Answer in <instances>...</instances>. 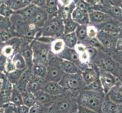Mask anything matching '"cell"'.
Instances as JSON below:
<instances>
[{
    "label": "cell",
    "mask_w": 122,
    "mask_h": 113,
    "mask_svg": "<svg viewBox=\"0 0 122 113\" xmlns=\"http://www.w3.org/2000/svg\"><path fill=\"white\" fill-rule=\"evenodd\" d=\"M63 20H64L65 35L69 34V33H71V32H74L75 30H77V27L79 26V24L76 21H74V20L71 18V17L66 18Z\"/></svg>",
    "instance_id": "28"
},
{
    "label": "cell",
    "mask_w": 122,
    "mask_h": 113,
    "mask_svg": "<svg viewBox=\"0 0 122 113\" xmlns=\"http://www.w3.org/2000/svg\"><path fill=\"white\" fill-rule=\"evenodd\" d=\"M60 66L61 70L65 74L74 75V74H78L81 72V69L74 63L70 60H67L60 58Z\"/></svg>",
    "instance_id": "17"
},
{
    "label": "cell",
    "mask_w": 122,
    "mask_h": 113,
    "mask_svg": "<svg viewBox=\"0 0 122 113\" xmlns=\"http://www.w3.org/2000/svg\"><path fill=\"white\" fill-rule=\"evenodd\" d=\"M32 4V0H9L8 5L15 11L21 10Z\"/></svg>",
    "instance_id": "26"
},
{
    "label": "cell",
    "mask_w": 122,
    "mask_h": 113,
    "mask_svg": "<svg viewBox=\"0 0 122 113\" xmlns=\"http://www.w3.org/2000/svg\"><path fill=\"white\" fill-rule=\"evenodd\" d=\"M74 3V0H58V4L60 6L62 7H67Z\"/></svg>",
    "instance_id": "50"
},
{
    "label": "cell",
    "mask_w": 122,
    "mask_h": 113,
    "mask_svg": "<svg viewBox=\"0 0 122 113\" xmlns=\"http://www.w3.org/2000/svg\"><path fill=\"white\" fill-rule=\"evenodd\" d=\"M20 54H22V56L24 57L25 61H26L27 68H33V52L32 48L30 47V46H28V45L24 46Z\"/></svg>",
    "instance_id": "24"
},
{
    "label": "cell",
    "mask_w": 122,
    "mask_h": 113,
    "mask_svg": "<svg viewBox=\"0 0 122 113\" xmlns=\"http://www.w3.org/2000/svg\"><path fill=\"white\" fill-rule=\"evenodd\" d=\"M99 78L106 95L112 87H114L119 83L118 79L114 74L106 72V71L99 70Z\"/></svg>",
    "instance_id": "8"
},
{
    "label": "cell",
    "mask_w": 122,
    "mask_h": 113,
    "mask_svg": "<svg viewBox=\"0 0 122 113\" xmlns=\"http://www.w3.org/2000/svg\"><path fill=\"white\" fill-rule=\"evenodd\" d=\"M118 87H119L120 91L122 93V83H120V82H119V84H118Z\"/></svg>",
    "instance_id": "56"
},
{
    "label": "cell",
    "mask_w": 122,
    "mask_h": 113,
    "mask_svg": "<svg viewBox=\"0 0 122 113\" xmlns=\"http://www.w3.org/2000/svg\"><path fill=\"white\" fill-rule=\"evenodd\" d=\"M112 56L113 57V58L120 63L121 65H122V51H114L113 54H112Z\"/></svg>",
    "instance_id": "46"
},
{
    "label": "cell",
    "mask_w": 122,
    "mask_h": 113,
    "mask_svg": "<svg viewBox=\"0 0 122 113\" xmlns=\"http://www.w3.org/2000/svg\"><path fill=\"white\" fill-rule=\"evenodd\" d=\"M3 18H4V17H2V16L0 15V25H1V23H2V21H3Z\"/></svg>",
    "instance_id": "58"
},
{
    "label": "cell",
    "mask_w": 122,
    "mask_h": 113,
    "mask_svg": "<svg viewBox=\"0 0 122 113\" xmlns=\"http://www.w3.org/2000/svg\"><path fill=\"white\" fill-rule=\"evenodd\" d=\"M6 78V74L1 72H0V79H2V80H5Z\"/></svg>",
    "instance_id": "53"
},
{
    "label": "cell",
    "mask_w": 122,
    "mask_h": 113,
    "mask_svg": "<svg viewBox=\"0 0 122 113\" xmlns=\"http://www.w3.org/2000/svg\"><path fill=\"white\" fill-rule=\"evenodd\" d=\"M106 94L93 90L84 89L80 92L78 105L92 109L97 113H102V106Z\"/></svg>",
    "instance_id": "1"
},
{
    "label": "cell",
    "mask_w": 122,
    "mask_h": 113,
    "mask_svg": "<svg viewBox=\"0 0 122 113\" xmlns=\"http://www.w3.org/2000/svg\"><path fill=\"white\" fill-rule=\"evenodd\" d=\"M61 39L64 40L65 45L68 48H74L75 46L78 43V39L75 32H71L62 36Z\"/></svg>",
    "instance_id": "27"
},
{
    "label": "cell",
    "mask_w": 122,
    "mask_h": 113,
    "mask_svg": "<svg viewBox=\"0 0 122 113\" xmlns=\"http://www.w3.org/2000/svg\"><path fill=\"white\" fill-rule=\"evenodd\" d=\"M59 84L65 90L72 93L77 91L81 92L86 88V85L81 73L74 75L64 74Z\"/></svg>",
    "instance_id": "4"
},
{
    "label": "cell",
    "mask_w": 122,
    "mask_h": 113,
    "mask_svg": "<svg viewBox=\"0 0 122 113\" xmlns=\"http://www.w3.org/2000/svg\"><path fill=\"white\" fill-rule=\"evenodd\" d=\"M2 48H3V47H2V46L0 45V56L2 54Z\"/></svg>",
    "instance_id": "59"
},
{
    "label": "cell",
    "mask_w": 122,
    "mask_h": 113,
    "mask_svg": "<svg viewBox=\"0 0 122 113\" xmlns=\"http://www.w3.org/2000/svg\"><path fill=\"white\" fill-rule=\"evenodd\" d=\"M88 14H89L90 21L92 24L98 25L112 18V17L109 14H108L107 13H105V12L99 11V10L93 9V8H91V9L88 11Z\"/></svg>",
    "instance_id": "15"
},
{
    "label": "cell",
    "mask_w": 122,
    "mask_h": 113,
    "mask_svg": "<svg viewBox=\"0 0 122 113\" xmlns=\"http://www.w3.org/2000/svg\"><path fill=\"white\" fill-rule=\"evenodd\" d=\"M71 18L74 21H76L79 25L88 26L90 23L88 11L82 10L81 8L77 7L76 5H75L74 9L72 11V14H71Z\"/></svg>",
    "instance_id": "14"
},
{
    "label": "cell",
    "mask_w": 122,
    "mask_h": 113,
    "mask_svg": "<svg viewBox=\"0 0 122 113\" xmlns=\"http://www.w3.org/2000/svg\"><path fill=\"white\" fill-rule=\"evenodd\" d=\"M115 76L117 78V79H118L119 82L120 83H122V65L121 66V68L119 69L118 72H117Z\"/></svg>",
    "instance_id": "52"
},
{
    "label": "cell",
    "mask_w": 122,
    "mask_h": 113,
    "mask_svg": "<svg viewBox=\"0 0 122 113\" xmlns=\"http://www.w3.org/2000/svg\"><path fill=\"white\" fill-rule=\"evenodd\" d=\"M86 27L85 25H79L77 30H75V34H76L78 41H81V42H85L86 40L88 39L87 32H86Z\"/></svg>",
    "instance_id": "33"
},
{
    "label": "cell",
    "mask_w": 122,
    "mask_h": 113,
    "mask_svg": "<svg viewBox=\"0 0 122 113\" xmlns=\"http://www.w3.org/2000/svg\"><path fill=\"white\" fill-rule=\"evenodd\" d=\"M0 113H5V107H0Z\"/></svg>",
    "instance_id": "55"
},
{
    "label": "cell",
    "mask_w": 122,
    "mask_h": 113,
    "mask_svg": "<svg viewBox=\"0 0 122 113\" xmlns=\"http://www.w3.org/2000/svg\"><path fill=\"white\" fill-rule=\"evenodd\" d=\"M11 103L13 104V105H15L17 107L24 105L22 94L20 93L18 88H17V87L15 85H14L13 92H12V96H11Z\"/></svg>",
    "instance_id": "29"
},
{
    "label": "cell",
    "mask_w": 122,
    "mask_h": 113,
    "mask_svg": "<svg viewBox=\"0 0 122 113\" xmlns=\"http://www.w3.org/2000/svg\"><path fill=\"white\" fill-rule=\"evenodd\" d=\"M33 52V63H40L48 66L50 47L49 45L36 41L31 46Z\"/></svg>",
    "instance_id": "6"
},
{
    "label": "cell",
    "mask_w": 122,
    "mask_h": 113,
    "mask_svg": "<svg viewBox=\"0 0 122 113\" xmlns=\"http://www.w3.org/2000/svg\"><path fill=\"white\" fill-rule=\"evenodd\" d=\"M17 68L15 66V64L14 61L12 60V58H8L7 59V62H6V65H5V72H6V75L7 73H9L11 72H14L15 70H16Z\"/></svg>",
    "instance_id": "37"
},
{
    "label": "cell",
    "mask_w": 122,
    "mask_h": 113,
    "mask_svg": "<svg viewBox=\"0 0 122 113\" xmlns=\"http://www.w3.org/2000/svg\"><path fill=\"white\" fill-rule=\"evenodd\" d=\"M11 37V33L7 30H2L0 32V42H4L9 40Z\"/></svg>",
    "instance_id": "40"
},
{
    "label": "cell",
    "mask_w": 122,
    "mask_h": 113,
    "mask_svg": "<svg viewBox=\"0 0 122 113\" xmlns=\"http://www.w3.org/2000/svg\"><path fill=\"white\" fill-rule=\"evenodd\" d=\"M7 59H8V58L6 57H5L4 55H2V54L0 56V72L5 73V74H6L5 65H6Z\"/></svg>",
    "instance_id": "42"
},
{
    "label": "cell",
    "mask_w": 122,
    "mask_h": 113,
    "mask_svg": "<svg viewBox=\"0 0 122 113\" xmlns=\"http://www.w3.org/2000/svg\"><path fill=\"white\" fill-rule=\"evenodd\" d=\"M15 48L12 45H5L2 48V55L7 58L12 57L15 55Z\"/></svg>",
    "instance_id": "36"
},
{
    "label": "cell",
    "mask_w": 122,
    "mask_h": 113,
    "mask_svg": "<svg viewBox=\"0 0 122 113\" xmlns=\"http://www.w3.org/2000/svg\"><path fill=\"white\" fill-rule=\"evenodd\" d=\"M64 72L61 69L60 66V57L58 56L55 57H49V64H48V70L47 74L45 78V81H56L58 82L61 81Z\"/></svg>",
    "instance_id": "5"
},
{
    "label": "cell",
    "mask_w": 122,
    "mask_h": 113,
    "mask_svg": "<svg viewBox=\"0 0 122 113\" xmlns=\"http://www.w3.org/2000/svg\"><path fill=\"white\" fill-rule=\"evenodd\" d=\"M102 113H118V107L106 95L102 106Z\"/></svg>",
    "instance_id": "25"
},
{
    "label": "cell",
    "mask_w": 122,
    "mask_h": 113,
    "mask_svg": "<svg viewBox=\"0 0 122 113\" xmlns=\"http://www.w3.org/2000/svg\"><path fill=\"white\" fill-rule=\"evenodd\" d=\"M95 58L96 59L95 66L99 69V70L106 71V72H111L116 75L117 72L121 68V65L113 58L112 54H109L107 52L102 51V55L99 56L97 54Z\"/></svg>",
    "instance_id": "3"
},
{
    "label": "cell",
    "mask_w": 122,
    "mask_h": 113,
    "mask_svg": "<svg viewBox=\"0 0 122 113\" xmlns=\"http://www.w3.org/2000/svg\"><path fill=\"white\" fill-rule=\"evenodd\" d=\"M40 8L35 5L34 4H30V5L27 6L26 8L17 11V13L21 15L24 19L32 21L33 18H34L36 13L40 10Z\"/></svg>",
    "instance_id": "19"
},
{
    "label": "cell",
    "mask_w": 122,
    "mask_h": 113,
    "mask_svg": "<svg viewBox=\"0 0 122 113\" xmlns=\"http://www.w3.org/2000/svg\"><path fill=\"white\" fill-rule=\"evenodd\" d=\"M77 112L78 113H97L93 110L90 109V108L83 107L80 105H78V107H77Z\"/></svg>",
    "instance_id": "48"
},
{
    "label": "cell",
    "mask_w": 122,
    "mask_h": 113,
    "mask_svg": "<svg viewBox=\"0 0 122 113\" xmlns=\"http://www.w3.org/2000/svg\"><path fill=\"white\" fill-rule=\"evenodd\" d=\"M43 91L54 96V97H61V95L65 93L67 90H65L58 82L44 81Z\"/></svg>",
    "instance_id": "12"
},
{
    "label": "cell",
    "mask_w": 122,
    "mask_h": 113,
    "mask_svg": "<svg viewBox=\"0 0 122 113\" xmlns=\"http://www.w3.org/2000/svg\"><path fill=\"white\" fill-rule=\"evenodd\" d=\"M96 28L99 31L117 36L122 30V23L120 20L112 18L106 21L96 25Z\"/></svg>",
    "instance_id": "7"
},
{
    "label": "cell",
    "mask_w": 122,
    "mask_h": 113,
    "mask_svg": "<svg viewBox=\"0 0 122 113\" xmlns=\"http://www.w3.org/2000/svg\"><path fill=\"white\" fill-rule=\"evenodd\" d=\"M119 84V83H118ZM118 84L108 91L106 94L107 97L110 99L113 103H116L117 105L122 103V93L120 91L118 87Z\"/></svg>",
    "instance_id": "22"
},
{
    "label": "cell",
    "mask_w": 122,
    "mask_h": 113,
    "mask_svg": "<svg viewBox=\"0 0 122 113\" xmlns=\"http://www.w3.org/2000/svg\"><path fill=\"white\" fill-rule=\"evenodd\" d=\"M85 89L93 90V91H96V92H99V93H104L103 87H102V83H101L99 77L96 78V80L91 84V85L86 86Z\"/></svg>",
    "instance_id": "34"
},
{
    "label": "cell",
    "mask_w": 122,
    "mask_h": 113,
    "mask_svg": "<svg viewBox=\"0 0 122 113\" xmlns=\"http://www.w3.org/2000/svg\"><path fill=\"white\" fill-rule=\"evenodd\" d=\"M3 81H4V80H2V79H0V90H1V89H2V85H3Z\"/></svg>",
    "instance_id": "57"
},
{
    "label": "cell",
    "mask_w": 122,
    "mask_h": 113,
    "mask_svg": "<svg viewBox=\"0 0 122 113\" xmlns=\"http://www.w3.org/2000/svg\"><path fill=\"white\" fill-rule=\"evenodd\" d=\"M34 95L36 99V101L39 103H40L41 105L43 106L54 103L57 100V99L59 97H54V96L50 95L43 90L38 92V93H36Z\"/></svg>",
    "instance_id": "20"
},
{
    "label": "cell",
    "mask_w": 122,
    "mask_h": 113,
    "mask_svg": "<svg viewBox=\"0 0 122 113\" xmlns=\"http://www.w3.org/2000/svg\"><path fill=\"white\" fill-rule=\"evenodd\" d=\"M117 36L112 35L102 31H99L97 39L103 46L106 51H115Z\"/></svg>",
    "instance_id": "10"
},
{
    "label": "cell",
    "mask_w": 122,
    "mask_h": 113,
    "mask_svg": "<svg viewBox=\"0 0 122 113\" xmlns=\"http://www.w3.org/2000/svg\"><path fill=\"white\" fill-rule=\"evenodd\" d=\"M73 100L71 98H58L49 113H71L73 111Z\"/></svg>",
    "instance_id": "9"
},
{
    "label": "cell",
    "mask_w": 122,
    "mask_h": 113,
    "mask_svg": "<svg viewBox=\"0 0 122 113\" xmlns=\"http://www.w3.org/2000/svg\"><path fill=\"white\" fill-rule=\"evenodd\" d=\"M22 96H23L24 105H25L29 108L34 106L37 103L36 99L35 97V95L30 93V92H28V91L25 92V93L22 94Z\"/></svg>",
    "instance_id": "32"
},
{
    "label": "cell",
    "mask_w": 122,
    "mask_h": 113,
    "mask_svg": "<svg viewBox=\"0 0 122 113\" xmlns=\"http://www.w3.org/2000/svg\"><path fill=\"white\" fill-rule=\"evenodd\" d=\"M66 45L62 39H56L50 45V51L53 55L58 56L65 49Z\"/></svg>",
    "instance_id": "21"
},
{
    "label": "cell",
    "mask_w": 122,
    "mask_h": 113,
    "mask_svg": "<svg viewBox=\"0 0 122 113\" xmlns=\"http://www.w3.org/2000/svg\"><path fill=\"white\" fill-rule=\"evenodd\" d=\"M86 32L88 39H94L97 38L99 30L94 25H88L86 27Z\"/></svg>",
    "instance_id": "35"
},
{
    "label": "cell",
    "mask_w": 122,
    "mask_h": 113,
    "mask_svg": "<svg viewBox=\"0 0 122 113\" xmlns=\"http://www.w3.org/2000/svg\"><path fill=\"white\" fill-rule=\"evenodd\" d=\"M86 51L87 52L89 53L90 56L91 57V60L92 59H94V58L96 57V55H97L98 54V49H96L95 48H92V47H90V46H87L86 45Z\"/></svg>",
    "instance_id": "45"
},
{
    "label": "cell",
    "mask_w": 122,
    "mask_h": 113,
    "mask_svg": "<svg viewBox=\"0 0 122 113\" xmlns=\"http://www.w3.org/2000/svg\"><path fill=\"white\" fill-rule=\"evenodd\" d=\"M44 80L35 75H32L27 85V91L33 94H36L38 92L43 90Z\"/></svg>",
    "instance_id": "18"
},
{
    "label": "cell",
    "mask_w": 122,
    "mask_h": 113,
    "mask_svg": "<svg viewBox=\"0 0 122 113\" xmlns=\"http://www.w3.org/2000/svg\"><path fill=\"white\" fill-rule=\"evenodd\" d=\"M81 74L86 87L91 85L96 78L99 77V70L96 66V68H94L88 66L86 68L81 71Z\"/></svg>",
    "instance_id": "13"
},
{
    "label": "cell",
    "mask_w": 122,
    "mask_h": 113,
    "mask_svg": "<svg viewBox=\"0 0 122 113\" xmlns=\"http://www.w3.org/2000/svg\"><path fill=\"white\" fill-rule=\"evenodd\" d=\"M119 7H120V8H121V9L122 10V2L120 4V5H119Z\"/></svg>",
    "instance_id": "60"
},
{
    "label": "cell",
    "mask_w": 122,
    "mask_h": 113,
    "mask_svg": "<svg viewBox=\"0 0 122 113\" xmlns=\"http://www.w3.org/2000/svg\"><path fill=\"white\" fill-rule=\"evenodd\" d=\"M64 35V20L59 16L49 19L44 24L42 36L52 37L54 39H61Z\"/></svg>",
    "instance_id": "2"
},
{
    "label": "cell",
    "mask_w": 122,
    "mask_h": 113,
    "mask_svg": "<svg viewBox=\"0 0 122 113\" xmlns=\"http://www.w3.org/2000/svg\"><path fill=\"white\" fill-rule=\"evenodd\" d=\"M115 1H116V0H109V2H110L111 5H115ZM121 1H122V0H121Z\"/></svg>",
    "instance_id": "54"
},
{
    "label": "cell",
    "mask_w": 122,
    "mask_h": 113,
    "mask_svg": "<svg viewBox=\"0 0 122 113\" xmlns=\"http://www.w3.org/2000/svg\"><path fill=\"white\" fill-rule=\"evenodd\" d=\"M24 72L23 70H19V69H16L14 72H11L9 73H7L6 75V79L11 82L13 85H16L18 82L19 81L20 77Z\"/></svg>",
    "instance_id": "31"
},
{
    "label": "cell",
    "mask_w": 122,
    "mask_h": 113,
    "mask_svg": "<svg viewBox=\"0 0 122 113\" xmlns=\"http://www.w3.org/2000/svg\"><path fill=\"white\" fill-rule=\"evenodd\" d=\"M32 4H34L39 8H44L46 5V0H32Z\"/></svg>",
    "instance_id": "51"
},
{
    "label": "cell",
    "mask_w": 122,
    "mask_h": 113,
    "mask_svg": "<svg viewBox=\"0 0 122 113\" xmlns=\"http://www.w3.org/2000/svg\"><path fill=\"white\" fill-rule=\"evenodd\" d=\"M122 51V30L117 35L115 48V51Z\"/></svg>",
    "instance_id": "41"
},
{
    "label": "cell",
    "mask_w": 122,
    "mask_h": 113,
    "mask_svg": "<svg viewBox=\"0 0 122 113\" xmlns=\"http://www.w3.org/2000/svg\"><path fill=\"white\" fill-rule=\"evenodd\" d=\"M47 70L48 66L40 63H33L32 68L33 75L38 78L43 79V80H45L46 78V74H47Z\"/></svg>",
    "instance_id": "23"
},
{
    "label": "cell",
    "mask_w": 122,
    "mask_h": 113,
    "mask_svg": "<svg viewBox=\"0 0 122 113\" xmlns=\"http://www.w3.org/2000/svg\"><path fill=\"white\" fill-rule=\"evenodd\" d=\"M14 85L5 78L3 81L2 89L0 90V107H4L11 103Z\"/></svg>",
    "instance_id": "11"
},
{
    "label": "cell",
    "mask_w": 122,
    "mask_h": 113,
    "mask_svg": "<svg viewBox=\"0 0 122 113\" xmlns=\"http://www.w3.org/2000/svg\"><path fill=\"white\" fill-rule=\"evenodd\" d=\"M5 107V113H18V107L11 103L4 106Z\"/></svg>",
    "instance_id": "43"
},
{
    "label": "cell",
    "mask_w": 122,
    "mask_h": 113,
    "mask_svg": "<svg viewBox=\"0 0 122 113\" xmlns=\"http://www.w3.org/2000/svg\"><path fill=\"white\" fill-rule=\"evenodd\" d=\"M79 57H80V60L82 63L83 64H85V65H88L90 63V62L91 60V57L90 56L89 53L87 52V51H84L81 54H79Z\"/></svg>",
    "instance_id": "38"
},
{
    "label": "cell",
    "mask_w": 122,
    "mask_h": 113,
    "mask_svg": "<svg viewBox=\"0 0 122 113\" xmlns=\"http://www.w3.org/2000/svg\"><path fill=\"white\" fill-rule=\"evenodd\" d=\"M32 75H33L32 68H27V69H25L19 81L15 85L17 87V88L19 90V91L21 94H24L27 91V85L32 77Z\"/></svg>",
    "instance_id": "16"
},
{
    "label": "cell",
    "mask_w": 122,
    "mask_h": 113,
    "mask_svg": "<svg viewBox=\"0 0 122 113\" xmlns=\"http://www.w3.org/2000/svg\"><path fill=\"white\" fill-rule=\"evenodd\" d=\"M42 105L37 102L34 106L30 108V112L29 113H41L42 110Z\"/></svg>",
    "instance_id": "47"
},
{
    "label": "cell",
    "mask_w": 122,
    "mask_h": 113,
    "mask_svg": "<svg viewBox=\"0 0 122 113\" xmlns=\"http://www.w3.org/2000/svg\"><path fill=\"white\" fill-rule=\"evenodd\" d=\"M74 50L77 51V53L78 54H81L84 51H86V45L84 44V43H82V42H78L77 44V45L75 46L74 48Z\"/></svg>",
    "instance_id": "44"
},
{
    "label": "cell",
    "mask_w": 122,
    "mask_h": 113,
    "mask_svg": "<svg viewBox=\"0 0 122 113\" xmlns=\"http://www.w3.org/2000/svg\"><path fill=\"white\" fill-rule=\"evenodd\" d=\"M12 13L11 8L5 4L0 5V15L2 17H8Z\"/></svg>",
    "instance_id": "39"
},
{
    "label": "cell",
    "mask_w": 122,
    "mask_h": 113,
    "mask_svg": "<svg viewBox=\"0 0 122 113\" xmlns=\"http://www.w3.org/2000/svg\"><path fill=\"white\" fill-rule=\"evenodd\" d=\"M11 58H12V60H13L15 63L17 69L24 71L25 69H27L26 61H25L24 57L22 56V54L20 53L15 54Z\"/></svg>",
    "instance_id": "30"
},
{
    "label": "cell",
    "mask_w": 122,
    "mask_h": 113,
    "mask_svg": "<svg viewBox=\"0 0 122 113\" xmlns=\"http://www.w3.org/2000/svg\"><path fill=\"white\" fill-rule=\"evenodd\" d=\"M83 1L86 2L87 4H89L91 7L103 5L102 2V0H83Z\"/></svg>",
    "instance_id": "49"
}]
</instances>
